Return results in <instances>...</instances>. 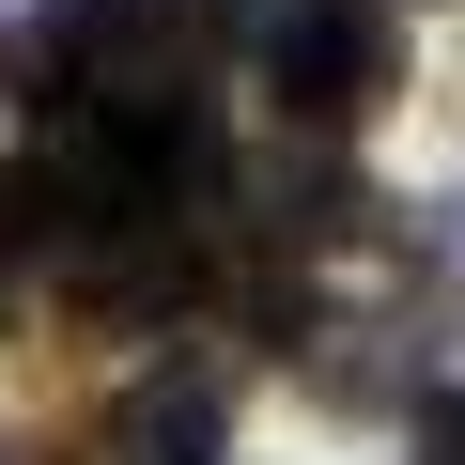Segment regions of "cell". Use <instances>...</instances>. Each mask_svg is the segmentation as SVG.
I'll return each mask as SVG.
<instances>
[{"mask_svg":"<svg viewBox=\"0 0 465 465\" xmlns=\"http://www.w3.org/2000/svg\"><path fill=\"white\" fill-rule=\"evenodd\" d=\"M249 47H264V94H280L295 140H357L403 94V16L388 0H264Z\"/></svg>","mask_w":465,"mask_h":465,"instance_id":"cell-1","label":"cell"},{"mask_svg":"<svg viewBox=\"0 0 465 465\" xmlns=\"http://www.w3.org/2000/svg\"><path fill=\"white\" fill-rule=\"evenodd\" d=\"M232 450V388L217 372H155L140 419H124V465H217Z\"/></svg>","mask_w":465,"mask_h":465,"instance_id":"cell-2","label":"cell"},{"mask_svg":"<svg viewBox=\"0 0 465 465\" xmlns=\"http://www.w3.org/2000/svg\"><path fill=\"white\" fill-rule=\"evenodd\" d=\"M419 465H465V388H419Z\"/></svg>","mask_w":465,"mask_h":465,"instance_id":"cell-3","label":"cell"},{"mask_svg":"<svg viewBox=\"0 0 465 465\" xmlns=\"http://www.w3.org/2000/svg\"><path fill=\"white\" fill-rule=\"evenodd\" d=\"M434 232H450V264H465V202H434Z\"/></svg>","mask_w":465,"mask_h":465,"instance_id":"cell-4","label":"cell"}]
</instances>
